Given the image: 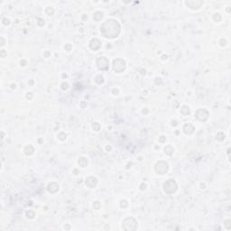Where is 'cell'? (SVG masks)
<instances>
[{"mask_svg": "<svg viewBox=\"0 0 231 231\" xmlns=\"http://www.w3.org/2000/svg\"><path fill=\"white\" fill-rule=\"evenodd\" d=\"M89 46H90V48L92 49V50L97 51L101 47V43H100V41L98 40V39H92L91 41H90Z\"/></svg>", "mask_w": 231, "mask_h": 231, "instance_id": "52a82bcc", "label": "cell"}, {"mask_svg": "<svg viewBox=\"0 0 231 231\" xmlns=\"http://www.w3.org/2000/svg\"><path fill=\"white\" fill-rule=\"evenodd\" d=\"M48 191L50 192H52V193H55L56 192H58L59 191V185H58L57 183H50L48 185Z\"/></svg>", "mask_w": 231, "mask_h": 231, "instance_id": "9c48e42d", "label": "cell"}, {"mask_svg": "<svg viewBox=\"0 0 231 231\" xmlns=\"http://www.w3.org/2000/svg\"><path fill=\"white\" fill-rule=\"evenodd\" d=\"M183 130H184V132L186 134H192L193 133V131L195 130L194 129V127H193V126L192 125H191V124H187V125H185L184 126V128H183Z\"/></svg>", "mask_w": 231, "mask_h": 231, "instance_id": "30bf717a", "label": "cell"}, {"mask_svg": "<svg viewBox=\"0 0 231 231\" xmlns=\"http://www.w3.org/2000/svg\"><path fill=\"white\" fill-rule=\"evenodd\" d=\"M96 63H97V66H98V70H100V71H107V70L109 69V62L105 57H100V58H98Z\"/></svg>", "mask_w": 231, "mask_h": 231, "instance_id": "5b68a950", "label": "cell"}, {"mask_svg": "<svg viewBox=\"0 0 231 231\" xmlns=\"http://www.w3.org/2000/svg\"><path fill=\"white\" fill-rule=\"evenodd\" d=\"M155 171L159 174H164L168 171V164L165 162L160 161L155 164Z\"/></svg>", "mask_w": 231, "mask_h": 231, "instance_id": "8992f818", "label": "cell"}, {"mask_svg": "<svg viewBox=\"0 0 231 231\" xmlns=\"http://www.w3.org/2000/svg\"><path fill=\"white\" fill-rule=\"evenodd\" d=\"M113 69L116 72L120 73L126 70V62L122 59H117L113 62Z\"/></svg>", "mask_w": 231, "mask_h": 231, "instance_id": "277c9868", "label": "cell"}, {"mask_svg": "<svg viewBox=\"0 0 231 231\" xmlns=\"http://www.w3.org/2000/svg\"><path fill=\"white\" fill-rule=\"evenodd\" d=\"M200 113H205V118H201L200 121H206L208 119V117H209V112L207 110H205V109H200V110H198L197 113H196V116H200ZM201 116L203 117V115L201 114Z\"/></svg>", "mask_w": 231, "mask_h": 231, "instance_id": "8fae6325", "label": "cell"}, {"mask_svg": "<svg viewBox=\"0 0 231 231\" xmlns=\"http://www.w3.org/2000/svg\"><path fill=\"white\" fill-rule=\"evenodd\" d=\"M122 228L125 230H136L137 228V221L134 218H127L122 222Z\"/></svg>", "mask_w": 231, "mask_h": 231, "instance_id": "7a4b0ae2", "label": "cell"}, {"mask_svg": "<svg viewBox=\"0 0 231 231\" xmlns=\"http://www.w3.org/2000/svg\"><path fill=\"white\" fill-rule=\"evenodd\" d=\"M93 17H94V19H95L96 21H100V20H101L102 17H103V14H102L101 12H96Z\"/></svg>", "mask_w": 231, "mask_h": 231, "instance_id": "4fadbf2b", "label": "cell"}, {"mask_svg": "<svg viewBox=\"0 0 231 231\" xmlns=\"http://www.w3.org/2000/svg\"><path fill=\"white\" fill-rule=\"evenodd\" d=\"M100 33L106 38L113 39L118 37V35L120 34V26L118 22L114 19L107 20L101 24Z\"/></svg>", "mask_w": 231, "mask_h": 231, "instance_id": "6da1fadb", "label": "cell"}, {"mask_svg": "<svg viewBox=\"0 0 231 231\" xmlns=\"http://www.w3.org/2000/svg\"><path fill=\"white\" fill-rule=\"evenodd\" d=\"M176 190H177V184L174 180L170 179L163 184V191L165 193L172 194L173 192H175Z\"/></svg>", "mask_w": 231, "mask_h": 231, "instance_id": "3957f363", "label": "cell"}, {"mask_svg": "<svg viewBox=\"0 0 231 231\" xmlns=\"http://www.w3.org/2000/svg\"><path fill=\"white\" fill-rule=\"evenodd\" d=\"M88 164V160L84 157L82 158H80L79 160V165H80L81 167H86Z\"/></svg>", "mask_w": 231, "mask_h": 231, "instance_id": "7c38bea8", "label": "cell"}, {"mask_svg": "<svg viewBox=\"0 0 231 231\" xmlns=\"http://www.w3.org/2000/svg\"><path fill=\"white\" fill-rule=\"evenodd\" d=\"M97 183H98V181L94 177H88L86 179V185L90 187V188L95 187L97 185Z\"/></svg>", "mask_w": 231, "mask_h": 231, "instance_id": "ba28073f", "label": "cell"}]
</instances>
